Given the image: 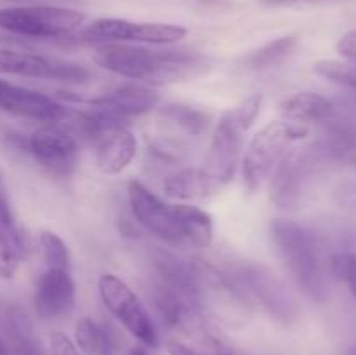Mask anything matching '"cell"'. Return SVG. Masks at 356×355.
<instances>
[{
	"label": "cell",
	"mask_w": 356,
	"mask_h": 355,
	"mask_svg": "<svg viewBox=\"0 0 356 355\" xmlns=\"http://www.w3.org/2000/svg\"><path fill=\"white\" fill-rule=\"evenodd\" d=\"M94 63L118 77L148 84H170L205 72L207 59L186 49H152L139 44H99Z\"/></svg>",
	"instance_id": "cell-1"
},
{
	"label": "cell",
	"mask_w": 356,
	"mask_h": 355,
	"mask_svg": "<svg viewBox=\"0 0 356 355\" xmlns=\"http://www.w3.org/2000/svg\"><path fill=\"white\" fill-rule=\"evenodd\" d=\"M270 239L299 291L316 303L327 301L329 278L318 237L294 219L275 218L270 221Z\"/></svg>",
	"instance_id": "cell-2"
},
{
	"label": "cell",
	"mask_w": 356,
	"mask_h": 355,
	"mask_svg": "<svg viewBox=\"0 0 356 355\" xmlns=\"http://www.w3.org/2000/svg\"><path fill=\"white\" fill-rule=\"evenodd\" d=\"M193 287L191 301L216 324L238 327L250 319L249 301L235 278L226 268H219L202 258H193Z\"/></svg>",
	"instance_id": "cell-3"
},
{
	"label": "cell",
	"mask_w": 356,
	"mask_h": 355,
	"mask_svg": "<svg viewBox=\"0 0 356 355\" xmlns=\"http://www.w3.org/2000/svg\"><path fill=\"white\" fill-rule=\"evenodd\" d=\"M308 127L285 120H271L256 132L242 157V178L247 191L254 194L271 176L296 139L308 136Z\"/></svg>",
	"instance_id": "cell-4"
},
{
	"label": "cell",
	"mask_w": 356,
	"mask_h": 355,
	"mask_svg": "<svg viewBox=\"0 0 356 355\" xmlns=\"http://www.w3.org/2000/svg\"><path fill=\"white\" fill-rule=\"evenodd\" d=\"M226 270L252 305H261L271 319L292 324L299 317V303L284 281L266 265L242 261Z\"/></svg>",
	"instance_id": "cell-5"
},
{
	"label": "cell",
	"mask_w": 356,
	"mask_h": 355,
	"mask_svg": "<svg viewBox=\"0 0 356 355\" xmlns=\"http://www.w3.org/2000/svg\"><path fill=\"white\" fill-rule=\"evenodd\" d=\"M86 21L75 7L16 6L0 9V28L31 38H58L72 35Z\"/></svg>",
	"instance_id": "cell-6"
},
{
	"label": "cell",
	"mask_w": 356,
	"mask_h": 355,
	"mask_svg": "<svg viewBox=\"0 0 356 355\" xmlns=\"http://www.w3.org/2000/svg\"><path fill=\"white\" fill-rule=\"evenodd\" d=\"M188 30L172 23H139L120 17H101L80 31L79 38L90 44L169 45L181 42Z\"/></svg>",
	"instance_id": "cell-7"
},
{
	"label": "cell",
	"mask_w": 356,
	"mask_h": 355,
	"mask_svg": "<svg viewBox=\"0 0 356 355\" xmlns=\"http://www.w3.org/2000/svg\"><path fill=\"white\" fill-rule=\"evenodd\" d=\"M99 298L104 308L145 347L159 345V333L152 315L139 296L113 274H103L97 281Z\"/></svg>",
	"instance_id": "cell-8"
},
{
	"label": "cell",
	"mask_w": 356,
	"mask_h": 355,
	"mask_svg": "<svg viewBox=\"0 0 356 355\" xmlns=\"http://www.w3.org/2000/svg\"><path fill=\"white\" fill-rule=\"evenodd\" d=\"M323 157L318 146L289 150L271 173L270 198L275 207L291 211L301 202L306 184L312 180L316 166Z\"/></svg>",
	"instance_id": "cell-9"
},
{
	"label": "cell",
	"mask_w": 356,
	"mask_h": 355,
	"mask_svg": "<svg viewBox=\"0 0 356 355\" xmlns=\"http://www.w3.org/2000/svg\"><path fill=\"white\" fill-rule=\"evenodd\" d=\"M28 155L54 178L75 173L80 159V143L61 124H45L28 136Z\"/></svg>",
	"instance_id": "cell-10"
},
{
	"label": "cell",
	"mask_w": 356,
	"mask_h": 355,
	"mask_svg": "<svg viewBox=\"0 0 356 355\" xmlns=\"http://www.w3.org/2000/svg\"><path fill=\"white\" fill-rule=\"evenodd\" d=\"M243 129L233 115V110L225 111L219 118L209 145L205 164L202 167L205 174L222 188L235 178L243 153Z\"/></svg>",
	"instance_id": "cell-11"
},
{
	"label": "cell",
	"mask_w": 356,
	"mask_h": 355,
	"mask_svg": "<svg viewBox=\"0 0 356 355\" xmlns=\"http://www.w3.org/2000/svg\"><path fill=\"white\" fill-rule=\"evenodd\" d=\"M0 72L66 84H82L90 77L89 70L75 61L6 47H0Z\"/></svg>",
	"instance_id": "cell-12"
},
{
	"label": "cell",
	"mask_w": 356,
	"mask_h": 355,
	"mask_svg": "<svg viewBox=\"0 0 356 355\" xmlns=\"http://www.w3.org/2000/svg\"><path fill=\"white\" fill-rule=\"evenodd\" d=\"M127 195L132 216L139 226L169 246H181L184 242L172 204L163 202L159 195L136 180L129 181Z\"/></svg>",
	"instance_id": "cell-13"
},
{
	"label": "cell",
	"mask_w": 356,
	"mask_h": 355,
	"mask_svg": "<svg viewBox=\"0 0 356 355\" xmlns=\"http://www.w3.org/2000/svg\"><path fill=\"white\" fill-rule=\"evenodd\" d=\"M0 110L44 124H59L68 113V108L54 97L2 79H0Z\"/></svg>",
	"instance_id": "cell-14"
},
{
	"label": "cell",
	"mask_w": 356,
	"mask_h": 355,
	"mask_svg": "<svg viewBox=\"0 0 356 355\" xmlns=\"http://www.w3.org/2000/svg\"><path fill=\"white\" fill-rule=\"evenodd\" d=\"M35 312L42 320L68 315L76 303V285L68 270L47 268L35 289Z\"/></svg>",
	"instance_id": "cell-15"
},
{
	"label": "cell",
	"mask_w": 356,
	"mask_h": 355,
	"mask_svg": "<svg viewBox=\"0 0 356 355\" xmlns=\"http://www.w3.org/2000/svg\"><path fill=\"white\" fill-rule=\"evenodd\" d=\"M159 101V93L152 87L141 86V84H124L103 96L89 100V104L104 108L129 122L131 118L149 113L153 108H156Z\"/></svg>",
	"instance_id": "cell-16"
},
{
	"label": "cell",
	"mask_w": 356,
	"mask_h": 355,
	"mask_svg": "<svg viewBox=\"0 0 356 355\" xmlns=\"http://www.w3.org/2000/svg\"><path fill=\"white\" fill-rule=\"evenodd\" d=\"M96 166L103 174H118L134 160L138 139L127 127H118L104 136L96 146Z\"/></svg>",
	"instance_id": "cell-17"
},
{
	"label": "cell",
	"mask_w": 356,
	"mask_h": 355,
	"mask_svg": "<svg viewBox=\"0 0 356 355\" xmlns=\"http://www.w3.org/2000/svg\"><path fill=\"white\" fill-rule=\"evenodd\" d=\"M280 113L285 122L308 127L329 120L336 113V104L318 93H296L282 101Z\"/></svg>",
	"instance_id": "cell-18"
},
{
	"label": "cell",
	"mask_w": 356,
	"mask_h": 355,
	"mask_svg": "<svg viewBox=\"0 0 356 355\" xmlns=\"http://www.w3.org/2000/svg\"><path fill=\"white\" fill-rule=\"evenodd\" d=\"M162 187L167 197L176 200H204L219 191L218 184L202 171V167H184L174 171L167 174Z\"/></svg>",
	"instance_id": "cell-19"
},
{
	"label": "cell",
	"mask_w": 356,
	"mask_h": 355,
	"mask_svg": "<svg viewBox=\"0 0 356 355\" xmlns=\"http://www.w3.org/2000/svg\"><path fill=\"white\" fill-rule=\"evenodd\" d=\"M177 225L184 242H190L195 247H209L214 240V221L211 214L198 205L191 204H172Z\"/></svg>",
	"instance_id": "cell-20"
},
{
	"label": "cell",
	"mask_w": 356,
	"mask_h": 355,
	"mask_svg": "<svg viewBox=\"0 0 356 355\" xmlns=\"http://www.w3.org/2000/svg\"><path fill=\"white\" fill-rule=\"evenodd\" d=\"M298 45V37L296 35H285V37L271 40L268 44L261 45L256 51L249 52L243 58V66L249 70H268L282 65L289 59V56L294 52Z\"/></svg>",
	"instance_id": "cell-21"
},
{
	"label": "cell",
	"mask_w": 356,
	"mask_h": 355,
	"mask_svg": "<svg viewBox=\"0 0 356 355\" xmlns=\"http://www.w3.org/2000/svg\"><path fill=\"white\" fill-rule=\"evenodd\" d=\"M163 122H169L179 131L186 132L188 136H202L211 125V115L198 108L188 106V104H165L159 111Z\"/></svg>",
	"instance_id": "cell-22"
},
{
	"label": "cell",
	"mask_w": 356,
	"mask_h": 355,
	"mask_svg": "<svg viewBox=\"0 0 356 355\" xmlns=\"http://www.w3.org/2000/svg\"><path fill=\"white\" fill-rule=\"evenodd\" d=\"M316 75L330 80V82L341 84L356 94V65L348 61H337V59H320L313 65Z\"/></svg>",
	"instance_id": "cell-23"
},
{
	"label": "cell",
	"mask_w": 356,
	"mask_h": 355,
	"mask_svg": "<svg viewBox=\"0 0 356 355\" xmlns=\"http://www.w3.org/2000/svg\"><path fill=\"white\" fill-rule=\"evenodd\" d=\"M40 242L42 258H44L47 268H54V270H68L70 265V251L65 240L54 232H42L38 237Z\"/></svg>",
	"instance_id": "cell-24"
},
{
	"label": "cell",
	"mask_w": 356,
	"mask_h": 355,
	"mask_svg": "<svg viewBox=\"0 0 356 355\" xmlns=\"http://www.w3.org/2000/svg\"><path fill=\"white\" fill-rule=\"evenodd\" d=\"M188 146L181 139L169 138V136H156L148 141V153H152L156 160L165 162L169 166L179 164L181 160L186 159Z\"/></svg>",
	"instance_id": "cell-25"
},
{
	"label": "cell",
	"mask_w": 356,
	"mask_h": 355,
	"mask_svg": "<svg viewBox=\"0 0 356 355\" xmlns=\"http://www.w3.org/2000/svg\"><path fill=\"white\" fill-rule=\"evenodd\" d=\"M101 343V326L90 317H82L75 326V345L82 354L97 355Z\"/></svg>",
	"instance_id": "cell-26"
},
{
	"label": "cell",
	"mask_w": 356,
	"mask_h": 355,
	"mask_svg": "<svg viewBox=\"0 0 356 355\" xmlns=\"http://www.w3.org/2000/svg\"><path fill=\"white\" fill-rule=\"evenodd\" d=\"M330 271L346 284L356 298V254L337 253L330 258Z\"/></svg>",
	"instance_id": "cell-27"
},
{
	"label": "cell",
	"mask_w": 356,
	"mask_h": 355,
	"mask_svg": "<svg viewBox=\"0 0 356 355\" xmlns=\"http://www.w3.org/2000/svg\"><path fill=\"white\" fill-rule=\"evenodd\" d=\"M261 106H263V96L254 93L250 94V96H247L242 103L236 104L235 108H232L233 115H235V118L238 120L240 127H242L243 131H249V129L252 127L257 115H259Z\"/></svg>",
	"instance_id": "cell-28"
},
{
	"label": "cell",
	"mask_w": 356,
	"mask_h": 355,
	"mask_svg": "<svg viewBox=\"0 0 356 355\" xmlns=\"http://www.w3.org/2000/svg\"><path fill=\"white\" fill-rule=\"evenodd\" d=\"M167 352H169V355H243L233 347L222 348V350H207V348L190 347V345L181 343V341H169Z\"/></svg>",
	"instance_id": "cell-29"
},
{
	"label": "cell",
	"mask_w": 356,
	"mask_h": 355,
	"mask_svg": "<svg viewBox=\"0 0 356 355\" xmlns=\"http://www.w3.org/2000/svg\"><path fill=\"white\" fill-rule=\"evenodd\" d=\"M49 354L51 355H82L76 345L61 331H54L49 338Z\"/></svg>",
	"instance_id": "cell-30"
},
{
	"label": "cell",
	"mask_w": 356,
	"mask_h": 355,
	"mask_svg": "<svg viewBox=\"0 0 356 355\" xmlns=\"http://www.w3.org/2000/svg\"><path fill=\"white\" fill-rule=\"evenodd\" d=\"M17 265H19V261H17V258L14 256L13 251L9 249L6 240L0 235V278L10 281L16 275Z\"/></svg>",
	"instance_id": "cell-31"
},
{
	"label": "cell",
	"mask_w": 356,
	"mask_h": 355,
	"mask_svg": "<svg viewBox=\"0 0 356 355\" xmlns=\"http://www.w3.org/2000/svg\"><path fill=\"white\" fill-rule=\"evenodd\" d=\"M14 355H47V350L40 340L30 334L14 343Z\"/></svg>",
	"instance_id": "cell-32"
},
{
	"label": "cell",
	"mask_w": 356,
	"mask_h": 355,
	"mask_svg": "<svg viewBox=\"0 0 356 355\" xmlns=\"http://www.w3.org/2000/svg\"><path fill=\"white\" fill-rule=\"evenodd\" d=\"M97 355H118V340L111 326H101V343Z\"/></svg>",
	"instance_id": "cell-33"
},
{
	"label": "cell",
	"mask_w": 356,
	"mask_h": 355,
	"mask_svg": "<svg viewBox=\"0 0 356 355\" xmlns=\"http://www.w3.org/2000/svg\"><path fill=\"white\" fill-rule=\"evenodd\" d=\"M337 52L344 58V61L356 65V30L348 31L337 42Z\"/></svg>",
	"instance_id": "cell-34"
},
{
	"label": "cell",
	"mask_w": 356,
	"mask_h": 355,
	"mask_svg": "<svg viewBox=\"0 0 356 355\" xmlns=\"http://www.w3.org/2000/svg\"><path fill=\"white\" fill-rule=\"evenodd\" d=\"M21 6H58V7H76L82 0H10Z\"/></svg>",
	"instance_id": "cell-35"
},
{
	"label": "cell",
	"mask_w": 356,
	"mask_h": 355,
	"mask_svg": "<svg viewBox=\"0 0 356 355\" xmlns=\"http://www.w3.org/2000/svg\"><path fill=\"white\" fill-rule=\"evenodd\" d=\"M337 197L343 205H351L356 207V187L355 184H344L343 188H339L337 191Z\"/></svg>",
	"instance_id": "cell-36"
},
{
	"label": "cell",
	"mask_w": 356,
	"mask_h": 355,
	"mask_svg": "<svg viewBox=\"0 0 356 355\" xmlns=\"http://www.w3.org/2000/svg\"><path fill=\"white\" fill-rule=\"evenodd\" d=\"M266 6H296V3L306 2H322V0H261Z\"/></svg>",
	"instance_id": "cell-37"
},
{
	"label": "cell",
	"mask_w": 356,
	"mask_h": 355,
	"mask_svg": "<svg viewBox=\"0 0 356 355\" xmlns=\"http://www.w3.org/2000/svg\"><path fill=\"white\" fill-rule=\"evenodd\" d=\"M120 232H122V235L132 237V239H136V237H138V230H136L134 223L129 221V219H122Z\"/></svg>",
	"instance_id": "cell-38"
},
{
	"label": "cell",
	"mask_w": 356,
	"mask_h": 355,
	"mask_svg": "<svg viewBox=\"0 0 356 355\" xmlns=\"http://www.w3.org/2000/svg\"><path fill=\"white\" fill-rule=\"evenodd\" d=\"M0 355H14L13 345L7 341V338H3L2 333H0Z\"/></svg>",
	"instance_id": "cell-39"
},
{
	"label": "cell",
	"mask_w": 356,
	"mask_h": 355,
	"mask_svg": "<svg viewBox=\"0 0 356 355\" xmlns=\"http://www.w3.org/2000/svg\"><path fill=\"white\" fill-rule=\"evenodd\" d=\"M125 355H149V354L143 347H132L129 348V352Z\"/></svg>",
	"instance_id": "cell-40"
},
{
	"label": "cell",
	"mask_w": 356,
	"mask_h": 355,
	"mask_svg": "<svg viewBox=\"0 0 356 355\" xmlns=\"http://www.w3.org/2000/svg\"><path fill=\"white\" fill-rule=\"evenodd\" d=\"M0 190H7V188H6V181H3L2 171H0Z\"/></svg>",
	"instance_id": "cell-41"
},
{
	"label": "cell",
	"mask_w": 356,
	"mask_h": 355,
	"mask_svg": "<svg viewBox=\"0 0 356 355\" xmlns=\"http://www.w3.org/2000/svg\"><path fill=\"white\" fill-rule=\"evenodd\" d=\"M346 355H356V347L350 348V350H348V354H346Z\"/></svg>",
	"instance_id": "cell-42"
},
{
	"label": "cell",
	"mask_w": 356,
	"mask_h": 355,
	"mask_svg": "<svg viewBox=\"0 0 356 355\" xmlns=\"http://www.w3.org/2000/svg\"><path fill=\"white\" fill-rule=\"evenodd\" d=\"M353 111H355V113H356V106H353Z\"/></svg>",
	"instance_id": "cell-43"
}]
</instances>
